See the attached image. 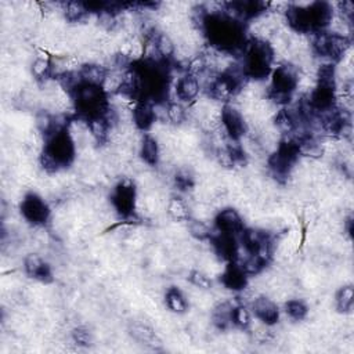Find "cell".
I'll list each match as a JSON object with an SVG mask.
<instances>
[{
	"label": "cell",
	"mask_w": 354,
	"mask_h": 354,
	"mask_svg": "<svg viewBox=\"0 0 354 354\" xmlns=\"http://www.w3.org/2000/svg\"><path fill=\"white\" fill-rule=\"evenodd\" d=\"M75 158L76 140L72 136L71 129L65 127L44 140L39 160L44 171L54 174L68 169L73 163Z\"/></svg>",
	"instance_id": "cell-1"
},
{
	"label": "cell",
	"mask_w": 354,
	"mask_h": 354,
	"mask_svg": "<svg viewBox=\"0 0 354 354\" xmlns=\"http://www.w3.org/2000/svg\"><path fill=\"white\" fill-rule=\"evenodd\" d=\"M241 59L239 65L245 77L253 82H263L274 68L275 48L270 40L253 37L248 40Z\"/></svg>",
	"instance_id": "cell-2"
},
{
	"label": "cell",
	"mask_w": 354,
	"mask_h": 354,
	"mask_svg": "<svg viewBox=\"0 0 354 354\" xmlns=\"http://www.w3.org/2000/svg\"><path fill=\"white\" fill-rule=\"evenodd\" d=\"M299 66L292 62H281L275 65L270 73V84L266 93L267 100L274 106H288L292 102L295 91L300 82Z\"/></svg>",
	"instance_id": "cell-3"
},
{
	"label": "cell",
	"mask_w": 354,
	"mask_h": 354,
	"mask_svg": "<svg viewBox=\"0 0 354 354\" xmlns=\"http://www.w3.org/2000/svg\"><path fill=\"white\" fill-rule=\"evenodd\" d=\"M301 156L299 142L292 137H282L267 158V167L271 176L285 184Z\"/></svg>",
	"instance_id": "cell-4"
},
{
	"label": "cell",
	"mask_w": 354,
	"mask_h": 354,
	"mask_svg": "<svg viewBox=\"0 0 354 354\" xmlns=\"http://www.w3.org/2000/svg\"><path fill=\"white\" fill-rule=\"evenodd\" d=\"M218 131L225 141L241 142L248 134L249 124L242 111L232 104H223L218 115Z\"/></svg>",
	"instance_id": "cell-5"
},
{
	"label": "cell",
	"mask_w": 354,
	"mask_h": 354,
	"mask_svg": "<svg viewBox=\"0 0 354 354\" xmlns=\"http://www.w3.org/2000/svg\"><path fill=\"white\" fill-rule=\"evenodd\" d=\"M111 206L113 212L126 221L130 220L137 210V188L130 178L120 180L111 191Z\"/></svg>",
	"instance_id": "cell-6"
},
{
	"label": "cell",
	"mask_w": 354,
	"mask_h": 354,
	"mask_svg": "<svg viewBox=\"0 0 354 354\" xmlns=\"http://www.w3.org/2000/svg\"><path fill=\"white\" fill-rule=\"evenodd\" d=\"M22 218L33 227H44L51 218V209L37 192H26L19 202Z\"/></svg>",
	"instance_id": "cell-7"
},
{
	"label": "cell",
	"mask_w": 354,
	"mask_h": 354,
	"mask_svg": "<svg viewBox=\"0 0 354 354\" xmlns=\"http://www.w3.org/2000/svg\"><path fill=\"white\" fill-rule=\"evenodd\" d=\"M236 238L238 236H234V235L216 232V234H212L209 242L213 252L217 254V257H220L225 263H230V261L239 260L241 246Z\"/></svg>",
	"instance_id": "cell-8"
},
{
	"label": "cell",
	"mask_w": 354,
	"mask_h": 354,
	"mask_svg": "<svg viewBox=\"0 0 354 354\" xmlns=\"http://www.w3.org/2000/svg\"><path fill=\"white\" fill-rule=\"evenodd\" d=\"M214 227L217 232L239 236L245 230V223L236 209L223 207L214 216Z\"/></svg>",
	"instance_id": "cell-9"
},
{
	"label": "cell",
	"mask_w": 354,
	"mask_h": 354,
	"mask_svg": "<svg viewBox=\"0 0 354 354\" xmlns=\"http://www.w3.org/2000/svg\"><path fill=\"white\" fill-rule=\"evenodd\" d=\"M218 279L224 289L232 292H242L248 286L249 275L245 272V270L238 261H230L224 266Z\"/></svg>",
	"instance_id": "cell-10"
},
{
	"label": "cell",
	"mask_w": 354,
	"mask_h": 354,
	"mask_svg": "<svg viewBox=\"0 0 354 354\" xmlns=\"http://www.w3.org/2000/svg\"><path fill=\"white\" fill-rule=\"evenodd\" d=\"M158 120L156 105L149 101H138L131 108V123L138 131H149Z\"/></svg>",
	"instance_id": "cell-11"
},
{
	"label": "cell",
	"mask_w": 354,
	"mask_h": 354,
	"mask_svg": "<svg viewBox=\"0 0 354 354\" xmlns=\"http://www.w3.org/2000/svg\"><path fill=\"white\" fill-rule=\"evenodd\" d=\"M24 271L29 278L40 283H50L54 279L51 266L44 259L35 253H29L25 256Z\"/></svg>",
	"instance_id": "cell-12"
},
{
	"label": "cell",
	"mask_w": 354,
	"mask_h": 354,
	"mask_svg": "<svg viewBox=\"0 0 354 354\" xmlns=\"http://www.w3.org/2000/svg\"><path fill=\"white\" fill-rule=\"evenodd\" d=\"M173 91L178 102L181 104L194 102L201 93V82L195 75L184 72L181 76L177 77L173 86Z\"/></svg>",
	"instance_id": "cell-13"
},
{
	"label": "cell",
	"mask_w": 354,
	"mask_h": 354,
	"mask_svg": "<svg viewBox=\"0 0 354 354\" xmlns=\"http://www.w3.org/2000/svg\"><path fill=\"white\" fill-rule=\"evenodd\" d=\"M253 315L264 325L272 326L279 321V307L278 304L267 296H256L252 301Z\"/></svg>",
	"instance_id": "cell-14"
},
{
	"label": "cell",
	"mask_w": 354,
	"mask_h": 354,
	"mask_svg": "<svg viewBox=\"0 0 354 354\" xmlns=\"http://www.w3.org/2000/svg\"><path fill=\"white\" fill-rule=\"evenodd\" d=\"M138 155L142 163L155 167L160 160V147L158 140L149 134H144L138 144Z\"/></svg>",
	"instance_id": "cell-15"
},
{
	"label": "cell",
	"mask_w": 354,
	"mask_h": 354,
	"mask_svg": "<svg viewBox=\"0 0 354 354\" xmlns=\"http://www.w3.org/2000/svg\"><path fill=\"white\" fill-rule=\"evenodd\" d=\"M234 304L231 301H221L214 306L212 311V324L218 330H225L232 326Z\"/></svg>",
	"instance_id": "cell-16"
},
{
	"label": "cell",
	"mask_w": 354,
	"mask_h": 354,
	"mask_svg": "<svg viewBox=\"0 0 354 354\" xmlns=\"http://www.w3.org/2000/svg\"><path fill=\"white\" fill-rule=\"evenodd\" d=\"M165 303L171 313L184 314L188 310V300L183 290L177 286H170L165 293Z\"/></svg>",
	"instance_id": "cell-17"
},
{
	"label": "cell",
	"mask_w": 354,
	"mask_h": 354,
	"mask_svg": "<svg viewBox=\"0 0 354 354\" xmlns=\"http://www.w3.org/2000/svg\"><path fill=\"white\" fill-rule=\"evenodd\" d=\"M166 212H167L169 217L173 218L174 221H188L191 218L189 206L180 196H173L169 199V202L166 205Z\"/></svg>",
	"instance_id": "cell-18"
},
{
	"label": "cell",
	"mask_w": 354,
	"mask_h": 354,
	"mask_svg": "<svg viewBox=\"0 0 354 354\" xmlns=\"http://www.w3.org/2000/svg\"><path fill=\"white\" fill-rule=\"evenodd\" d=\"M353 303H354V290L353 285H343L342 288L337 289L335 295V307L337 313L340 314H350L353 310Z\"/></svg>",
	"instance_id": "cell-19"
},
{
	"label": "cell",
	"mask_w": 354,
	"mask_h": 354,
	"mask_svg": "<svg viewBox=\"0 0 354 354\" xmlns=\"http://www.w3.org/2000/svg\"><path fill=\"white\" fill-rule=\"evenodd\" d=\"M165 116L170 123L178 126L187 120L188 109L184 106V104H181L178 101L167 102V104H165Z\"/></svg>",
	"instance_id": "cell-20"
},
{
	"label": "cell",
	"mask_w": 354,
	"mask_h": 354,
	"mask_svg": "<svg viewBox=\"0 0 354 354\" xmlns=\"http://www.w3.org/2000/svg\"><path fill=\"white\" fill-rule=\"evenodd\" d=\"M283 310L293 321H303L308 314V306L301 299H288L283 304Z\"/></svg>",
	"instance_id": "cell-21"
},
{
	"label": "cell",
	"mask_w": 354,
	"mask_h": 354,
	"mask_svg": "<svg viewBox=\"0 0 354 354\" xmlns=\"http://www.w3.org/2000/svg\"><path fill=\"white\" fill-rule=\"evenodd\" d=\"M188 232L189 235L201 242L209 241L212 236V228L201 218H189L188 221Z\"/></svg>",
	"instance_id": "cell-22"
},
{
	"label": "cell",
	"mask_w": 354,
	"mask_h": 354,
	"mask_svg": "<svg viewBox=\"0 0 354 354\" xmlns=\"http://www.w3.org/2000/svg\"><path fill=\"white\" fill-rule=\"evenodd\" d=\"M130 333L137 342H140L142 344H153L152 342L156 339L155 332L148 325H145L142 322H134L130 326Z\"/></svg>",
	"instance_id": "cell-23"
},
{
	"label": "cell",
	"mask_w": 354,
	"mask_h": 354,
	"mask_svg": "<svg viewBox=\"0 0 354 354\" xmlns=\"http://www.w3.org/2000/svg\"><path fill=\"white\" fill-rule=\"evenodd\" d=\"M252 324V317L249 310L239 304V306H234V311H232V326L238 328V329H248Z\"/></svg>",
	"instance_id": "cell-24"
},
{
	"label": "cell",
	"mask_w": 354,
	"mask_h": 354,
	"mask_svg": "<svg viewBox=\"0 0 354 354\" xmlns=\"http://www.w3.org/2000/svg\"><path fill=\"white\" fill-rule=\"evenodd\" d=\"M173 181H174V185L178 191L181 192H187L189 189L194 188V176L188 171V170H178L174 177H173Z\"/></svg>",
	"instance_id": "cell-25"
},
{
	"label": "cell",
	"mask_w": 354,
	"mask_h": 354,
	"mask_svg": "<svg viewBox=\"0 0 354 354\" xmlns=\"http://www.w3.org/2000/svg\"><path fill=\"white\" fill-rule=\"evenodd\" d=\"M188 282L199 289H210L212 288L210 277L201 270H192L188 274Z\"/></svg>",
	"instance_id": "cell-26"
},
{
	"label": "cell",
	"mask_w": 354,
	"mask_h": 354,
	"mask_svg": "<svg viewBox=\"0 0 354 354\" xmlns=\"http://www.w3.org/2000/svg\"><path fill=\"white\" fill-rule=\"evenodd\" d=\"M72 339L76 344H88L90 343V332L84 328H76L72 332Z\"/></svg>",
	"instance_id": "cell-27"
}]
</instances>
